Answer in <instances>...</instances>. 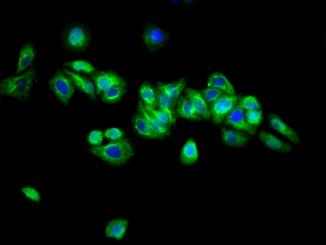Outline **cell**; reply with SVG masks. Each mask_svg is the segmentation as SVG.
<instances>
[{"label":"cell","instance_id":"29","mask_svg":"<svg viewBox=\"0 0 326 245\" xmlns=\"http://www.w3.org/2000/svg\"><path fill=\"white\" fill-rule=\"evenodd\" d=\"M245 115L247 122L252 126L256 127L261 122L262 113L261 110L245 111Z\"/></svg>","mask_w":326,"mask_h":245},{"label":"cell","instance_id":"6","mask_svg":"<svg viewBox=\"0 0 326 245\" xmlns=\"http://www.w3.org/2000/svg\"><path fill=\"white\" fill-rule=\"evenodd\" d=\"M239 97L236 94H224L209 106L210 119L214 124L222 123L237 105Z\"/></svg>","mask_w":326,"mask_h":245},{"label":"cell","instance_id":"7","mask_svg":"<svg viewBox=\"0 0 326 245\" xmlns=\"http://www.w3.org/2000/svg\"><path fill=\"white\" fill-rule=\"evenodd\" d=\"M90 76L95 85L97 95L99 96L111 87L126 82L119 74L112 70L96 71Z\"/></svg>","mask_w":326,"mask_h":245},{"label":"cell","instance_id":"1","mask_svg":"<svg viewBox=\"0 0 326 245\" xmlns=\"http://www.w3.org/2000/svg\"><path fill=\"white\" fill-rule=\"evenodd\" d=\"M94 41L92 29L86 23L76 20L66 24L59 33L61 48L64 53L81 55L87 53Z\"/></svg>","mask_w":326,"mask_h":245},{"label":"cell","instance_id":"3","mask_svg":"<svg viewBox=\"0 0 326 245\" xmlns=\"http://www.w3.org/2000/svg\"><path fill=\"white\" fill-rule=\"evenodd\" d=\"M88 150L105 163L113 167L124 165L135 154L133 144L123 138L112 141L105 145L91 147Z\"/></svg>","mask_w":326,"mask_h":245},{"label":"cell","instance_id":"8","mask_svg":"<svg viewBox=\"0 0 326 245\" xmlns=\"http://www.w3.org/2000/svg\"><path fill=\"white\" fill-rule=\"evenodd\" d=\"M224 122L234 129L250 135L256 132V127L251 126L247 121L245 111L237 104L225 118Z\"/></svg>","mask_w":326,"mask_h":245},{"label":"cell","instance_id":"31","mask_svg":"<svg viewBox=\"0 0 326 245\" xmlns=\"http://www.w3.org/2000/svg\"><path fill=\"white\" fill-rule=\"evenodd\" d=\"M103 140V134L100 130H95L90 132L88 136L89 143L94 145H100Z\"/></svg>","mask_w":326,"mask_h":245},{"label":"cell","instance_id":"2","mask_svg":"<svg viewBox=\"0 0 326 245\" xmlns=\"http://www.w3.org/2000/svg\"><path fill=\"white\" fill-rule=\"evenodd\" d=\"M38 80V71L35 65H32L19 75L9 76L1 81V93L4 97L26 103L31 92Z\"/></svg>","mask_w":326,"mask_h":245},{"label":"cell","instance_id":"32","mask_svg":"<svg viewBox=\"0 0 326 245\" xmlns=\"http://www.w3.org/2000/svg\"><path fill=\"white\" fill-rule=\"evenodd\" d=\"M21 190L29 198L37 202L39 201V193L35 189L27 187L22 188Z\"/></svg>","mask_w":326,"mask_h":245},{"label":"cell","instance_id":"24","mask_svg":"<svg viewBox=\"0 0 326 245\" xmlns=\"http://www.w3.org/2000/svg\"><path fill=\"white\" fill-rule=\"evenodd\" d=\"M138 96L143 104L156 108V89L149 83L143 82L140 85L138 89Z\"/></svg>","mask_w":326,"mask_h":245},{"label":"cell","instance_id":"10","mask_svg":"<svg viewBox=\"0 0 326 245\" xmlns=\"http://www.w3.org/2000/svg\"><path fill=\"white\" fill-rule=\"evenodd\" d=\"M62 69L70 77L75 87L80 92L87 96L92 101L95 102L97 100L95 86L91 80L67 69Z\"/></svg>","mask_w":326,"mask_h":245},{"label":"cell","instance_id":"18","mask_svg":"<svg viewBox=\"0 0 326 245\" xmlns=\"http://www.w3.org/2000/svg\"><path fill=\"white\" fill-rule=\"evenodd\" d=\"M137 110L145 119L151 129L157 135L158 139L164 138L170 135V127L165 126L151 116L145 109L143 103L140 101L138 103Z\"/></svg>","mask_w":326,"mask_h":245},{"label":"cell","instance_id":"28","mask_svg":"<svg viewBox=\"0 0 326 245\" xmlns=\"http://www.w3.org/2000/svg\"><path fill=\"white\" fill-rule=\"evenodd\" d=\"M146 111L160 123L170 127L171 123L168 115L162 111L156 108L143 104Z\"/></svg>","mask_w":326,"mask_h":245},{"label":"cell","instance_id":"9","mask_svg":"<svg viewBox=\"0 0 326 245\" xmlns=\"http://www.w3.org/2000/svg\"><path fill=\"white\" fill-rule=\"evenodd\" d=\"M36 46L31 42H26L21 46L17 59L16 74H20L28 69L37 57Z\"/></svg>","mask_w":326,"mask_h":245},{"label":"cell","instance_id":"26","mask_svg":"<svg viewBox=\"0 0 326 245\" xmlns=\"http://www.w3.org/2000/svg\"><path fill=\"white\" fill-rule=\"evenodd\" d=\"M237 104L245 111L260 110V105L258 99L251 95L239 98Z\"/></svg>","mask_w":326,"mask_h":245},{"label":"cell","instance_id":"21","mask_svg":"<svg viewBox=\"0 0 326 245\" xmlns=\"http://www.w3.org/2000/svg\"><path fill=\"white\" fill-rule=\"evenodd\" d=\"M131 123L133 129L139 135L149 139H158L139 112L132 115Z\"/></svg>","mask_w":326,"mask_h":245},{"label":"cell","instance_id":"23","mask_svg":"<svg viewBox=\"0 0 326 245\" xmlns=\"http://www.w3.org/2000/svg\"><path fill=\"white\" fill-rule=\"evenodd\" d=\"M156 106L169 117L171 125L176 122V114L174 109L175 103L165 94L156 88Z\"/></svg>","mask_w":326,"mask_h":245},{"label":"cell","instance_id":"22","mask_svg":"<svg viewBox=\"0 0 326 245\" xmlns=\"http://www.w3.org/2000/svg\"><path fill=\"white\" fill-rule=\"evenodd\" d=\"M128 224L126 219H114L108 222L105 229L106 236L121 239L123 237Z\"/></svg>","mask_w":326,"mask_h":245},{"label":"cell","instance_id":"12","mask_svg":"<svg viewBox=\"0 0 326 245\" xmlns=\"http://www.w3.org/2000/svg\"><path fill=\"white\" fill-rule=\"evenodd\" d=\"M221 136L223 143L229 147H241L247 144L249 141L248 135L234 129L222 128Z\"/></svg>","mask_w":326,"mask_h":245},{"label":"cell","instance_id":"5","mask_svg":"<svg viewBox=\"0 0 326 245\" xmlns=\"http://www.w3.org/2000/svg\"><path fill=\"white\" fill-rule=\"evenodd\" d=\"M170 34L155 24L147 25L142 32L141 41L147 50L156 53L167 46L170 41Z\"/></svg>","mask_w":326,"mask_h":245},{"label":"cell","instance_id":"4","mask_svg":"<svg viewBox=\"0 0 326 245\" xmlns=\"http://www.w3.org/2000/svg\"><path fill=\"white\" fill-rule=\"evenodd\" d=\"M47 85L58 101L67 106L76 88L70 77L62 69H58L49 78Z\"/></svg>","mask_w":326,"mask_h":245},{"label":"cell","instance_id":"27","mask_svg":"<svg viewBox=\"0 0 326 245\" xmlns=\"http://www.w3.org/2000/svg\"><path fill=\"white\" fill-rule=\"evenodd\" d=\"M200 93L209 106L225 94L222 91L212 87H207L203 89Z\"/></svg>","mask_w":326,"mask_h":245},{"label":"cell","instance_id":"17","mask_svg":"<svg viewBox=\"0 0 326 245\" xmlns=\"http://www.w3.org/2000/svg\"><path fill=\"white\" fill-rule=\"evenodd\" d=\"M207 87L216 88L226 94L235 95L234 87L226 76L220 72H214L208 78Z\"/></svg>","mask_w":326,"mask_h":245},{"label":"cell","instance_id":"14","mask_svg":"<svg viewBox=\"0 0 326 245\" xmlns=\"http://www.w3.org/2000/svg\"><path fill=\"white\" fill-rule=\"evenodd\" d=\"M268 122L270 126L274 130L287 137L294 144L297 145H300V140L297 133L277 115L269 114Z\"/></svg>","mask_w":326,"mask_h":245},{"label":"cell","instance_id":"30","mask_svg":"<svg viewBox=\"0 0 326 245\" xmlns=\"http://www.w3.org/2000/svg\"><path fill=\"white\" fill-rule=\"evenodd\" d=\"M106 138L112 141H116L123 138V132L118 128L112 127L106 129L104 132Z\"/></svg>","mask_w":326,"mask_h":245},{"label":"cell","instance_id":"20","mask_svg":"<svg viewBox=\"0 0 326 245\" xmlns=\"http://www.w3.org/2000/svg\"><path fill=\"white\" fill-rule=\"evenodd\" d=\"M198 156V149L196 142L192 139H189L181 149L180 162L184 165H192L197 161Z\"/></svg>","mask_w":326,"mask_h":245},{"label":"cell","instance_id":"11","mask_svg":"<svg viewBox=\"0 0 326 245\" xmlns=\"http://www.w3.org/2000/svg\"><path fill=\"white\" fill-rule=\"evenodd\" d=\"M185 95L192 103L202 120H210L209 107L200 91L193 88H185Z\"/></svg>","mask_w":326,"mask_h":245},{"label":"cell","instance_id":"13","mask_svg":"<svg viewBox=\"0 0 326 245\" xmlns=\"http://www.w3.org/2000/svg\"><path fill=\"white\" fill-rule=\"evenodd\" d=\"M187 83L186 78H182L172 82L158 81L156 84V89L176 103L181 96L182 92L184 91Z\"/></svg>","mask_w":326,"mask_h":245},{"label":"cell","instance_id":"15","mask_svg":"<svg viewBox=\"0 0 326 245\" xmlns=\"http://www.w3.org/2000/svg\"><path fill=\"white\" fill-rule=\"evenodd\" d=\"M258 136L263 145L271 150L281 153H289L293 151L290 144L281 140L269 132L260 131Z\"/></svg>","mask_w":326,"mask_h":245},{"label":"cell","instance_id":"19","mask_svg":"<svg viewBox=\"0 0 326 245\" xmlns=\"http://www.w3.org/2000/svg\"><path fill=\"white\" fill-rule=\"evenodd\" d=\"M127 90L126 82L115 85L108 89L99 97L101 101L107 105H113L119 102L126 94Z\"/></svg>","mask_w":326,"mask_h":245},{"label":"cell","instance_id":"16","mask_svg":"<svg viewBox=\"0 0 326 245\" xmlns=\"http://www.w3.org/2000/svg\"><path fill=\"white\" fill-rule=\"evenodd\" d=\"M175 112L180 118L191 121H200L201 118L188 98L181 95L176 102Z\"/></svg>","mask_w":326,"mask_h":245},{"label":"cell","instance_id":"25","mask_svg":"<svg viewBox=\"0 0 326 245\" xmlns=\"http://www.w3.org/2000/svg\"><path fill=\"white\" fill-rule=\"evenodd\" d=\"M67 69L91 75L96 71L95 66L90 62L84 60L66 61L63 63Z\"/></svg>","mask_w":326,"mask_h":245}]
</instances>
